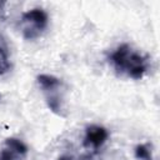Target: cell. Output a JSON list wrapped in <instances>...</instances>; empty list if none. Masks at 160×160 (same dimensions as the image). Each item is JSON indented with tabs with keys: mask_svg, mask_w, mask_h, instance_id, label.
I'll return each instance as SVG.
<instances>
[{
	"mask_svg": "<svg viewBox=\"0 0 160 160\" xmlns=\"http://www.w3.org/2000/svg\"><path fill=\"white\" fill-rule=\"evenodd\" d=\"M109 60L116 72L135 80L141 79L149 69L148 56L132 49L129 44L119 45L110 52Z\"/></svg>",
	"mask_w": 160,
	"mask_h": 160,
	"instance_id": "1",
	"label": "cell"
},
{
	"mask_svg": "<svg viewBox=\"0 0 160 160\" xmlns=\"http://www.w3.org/2000/svg\"><path fill=\"white\" fill-rule=\"evenodd\" d=\"M49 16L42 9L35 8L25 11L20 19V30L26 40L38 39L48 28Z\"/></svg>",
	"mask_w": 160,
	"mask_h": 160,
	"instance_id": "2",
	"label": "cell"
},
{
	"mask_svg": "<svg viewBox=\"0 0 160 160\" xmlns=\"http://www.w3.org/2000/svg\"><path fill=\"white\" fill-rule=\"evenodd\" d=\"M38 84L45 94L46 102L50 110L61 115L62 106H61V98L59 95V90L61 88L60 79L49 74H41L38 76Z\"/></svg>",
	"mask_w": 160,
	"mask_h": 160,
	"instance_id": "3",
	"label": "cell"
},
{
	"mask_svg": "<svg viewBox=\"0 0 160 160\" xmlns=\"http://www.w3.org/2000/svg\"><path fill=\"white\" fill-rule=\"evenodd\" d=\"M29 149L28 145L16 138H8L0 149V160H24Z\"/></svg>",
	"mask_w": 160,
	"mask_h": 160,
	"instance_id": "4",
	"label": "cell"
},
{
	"mask_svg": "<svg viewBox=\"0 0 160 160\" xmlns=\"http://www.w3.org/2000/svg\"><path fill=\"white\" fill-rule=\"evenodd\" d=\"M109 138V131L100 125H90L85 130V136L82 145L88 149L98 150L100 149L108 140Z\"/></svg>",
	"mask_w": 160,
	"mask_h": 160,
	"instance_id": "5",
	"label": "cell"
},
{
	"mask_svg": "<svg viewBox=\"0 0 160 160\" xmlns=\"http://www.w3.org/2000/svg\"><path fill=\"white\" fill-rule=\"evenodd\" d=\"M10 69H11V62H10L9 48L5 39L0 35V76L9 72Z\"/></svg>",
	"mask_w": 160,
	"mask_h": 160,
	"instance_id": "6",
	"label": "cell"
},
{
	"mask_svg": "<svg viewBox=\"0 0 160 160\" xmlns=\"http://www.w3.org/2000/svg\"><path fill=\"white\" fill-rule=\"evenodd\" d=\"M135 158L138 160H152V156H151V150L149 148L148 144H140L135 148Z\"/></svg>",
	"mask_w": 160,
	"mask_h": 160,
	"instance_id": "7",
	"label": "cell"
}]
</instances>
